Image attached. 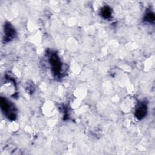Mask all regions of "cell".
Wrapping results in <instances>:
<instances>
[{
  "mask_svg": "<svg viewBox=\"0 0 155 155\" xmlns=\"http://www.w3.org/2000/svg\"><path fill=\"white\" fill-rule=\"evenodd\" d=\"M4 32L5 39H11L14 36L15 30L10 24H5Z\"/></svg>",
  "mask_w": 155,
  "mask_h": 155,
  "instance_id": "4",
  "label": "cell"
},
{
  "mask_svg": "<svg viewBox=\"0 0 155 155\" xmlns=\"http://www.w3.org/2000/svg\"><path fill=\"white\" fill-rule=\"evenodd\" d=\"M102 16L105 18H108L111 15V10L108 7H105L102 8L101 11Z\"/></svg>",
  "mask_w": 155,
  "mask_h": 155,
  "instance_id": "5",
  "label": "cell"
},
{
  "mask_svg": "<svg viewBox=\"0 0 155 155\" xmlns=\"http://www.w3.org/2000/svg\"><path fill=\"white\" fill-rule=\"evenodd\" d=\"M147 113V106L143 104H140L135 111V116L138 119L143 118Z\"/></svg>",
  "mask_w": 155,
  "mask_h": 155,
  "instance_id": "3",
  "label": "cell"
},
{
  "mask_svg": "<svg viewBox=\"0 0 155 155\" xmlns=\"http://www.w3.org/2000/svg\"><path fill=\"white\" fill-rule=\"evenodd\" d=\"M50 63L52 66L53 71L56 74H58L60 73L61 68V63L56 54H53L50 58Z\"/></svg>",
  "mask_w": 155,
  "mask_h": 155,
  "instance_id": "2",
  "label": "cell"
},
{
  "mask_svg": "<svg viewBox=\"0 0 155 155\" xmlns=\"http://www.w3.org/2000/svg\"><path fill=\"white\" fill-rule=\"evenodd\" d=\"M1 109L4 113V114H7V117L12 120L15 119V113L12 107L10 104L5 99L1 97Z\"/></svg>",
  "mask_w": 155,
  "mask_h": 155,
  "instance_id": "1",
  "label": "cell"
},
{
  "mask_svg": "<svg viewBox=\"0 0 155 155\" xmlns=\"http://www.w3.org/2000/svg\"><path fill=\"white\" fill-rule=\"evenodd\" d=\"M147 20H148V21H151V20H154V15L153 14V13H149L148 14H147Z\"/></svg>",
  "mask_w": 155,
  "mask_h": 155,
  "instance_id": "6",
  "label": "cell"
}]
</instances>
